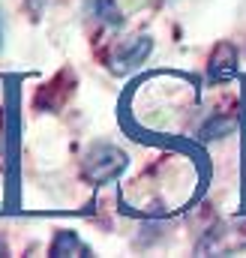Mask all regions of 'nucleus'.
<instances>
[{"mask_svg": "<svg viewBox=\"0 0 246 258\" xmlns=\"http://www.w3.org/2000/svg\"><path fill=\"white\" fill-rule=\"evenodd\" d=\"M0 255H9V246H6V240L0 237Z\"/></svg>", "mask_w": 246, "mask_h": 258, "instance_id": "7", "label": "nucleus"}, {"mask_svg": "<svg viewBox=\"0 0 246 258\" xmlns=\"http://www.w3.org/2000/svg\"><path fill=\"white\" fill-rule=\"evenodd\" d=\"M150 51H153V39L147 33L132 36V39H123L120 45L111 51V57H108V69L114 75H129V72H135L138 66L147 60Z\"/></svg>", "mask_w": 246, "mask_h": 258, "instance_id": "2", "label": "nucleus"}, {"mask_svg": "<svg viewBox=\"0 0 246 258\" xmlns=\"http://www.w3.org/2000/svg\"><path fill=\"white\" fill-rule=\"evenodd\" d=\"M234 69H237V51H234V45L222 42L213 51L207 72H210V78H228V75H234Z\"/></svg>", "mask_w": 246, "mask_h": 258, "instance_id": "4", "label": "nucleus"}, {"mask_svg": "<svg viewBox=\"0 0 246 258\" xmlns=\"http://www.w3.org/2000/svg\"><path fill=\"white\" fill-rule=\"evenodd\" d=\"M126 168V153L111 141H96L84 153V177L93 183H108Z\"/></svg>", "mask_w": 246, "mask_h": 258, "instance_id": "1", "label": "nucleus"}, {"mask_svg": "<svg viewBox=\"0 0 246 258\" xmlns=\"http://www.w3.org/2000/svg\"><path fill=\"white\" fill-rule=\"evenodd\" d=\"M231 129H234V120H231V117H213V120L204 123L201 138H204V141H210V138H225Z\"/></svg>", "mask_w": 246, "mask_h": 258, "instance_id": "6", "label": "nucleus"}, {"mask_svg": "<svg viewBox=\"0 0 246 258\" xmlns=\"http://www.w3.org/2000/svg\"><path fill=\"white\" fill-rule=\"evenodd\" d=\"M0 45H3V18H0Z\"/></svg>", "mask_w": 246, "mask_h": 258, "instance_id": "8", "label": "nucleus"}, {"mask_svg": "<svg viewBox=\"0 0 246 258\" xmlns=\"http://www.w3.org/2000/svg\"><path fill=\"white\" fill-rule=\"evenodd\" d=\"M84 9L90 12V18H93V21H99L102 27H111V30H120L123 21H126L117 0H87V3H84Z\"/></svg>", "mask_w": 246, "mask_h": 258, "instance_id": "3", "label": "nucleus"}, {"mask_svg": "<svg viewBox=\"0 0 246 258\" xmlns=\"http://www.w3.org/2000/svg\"><path fill=\"white\" fill-rule=\"evenodd\" d=\"M90 255V246L75 234V231H57V237L51 240V255Z\"/></svg>", "mask_w": 246, "mask_h": 258, "instance_id": "5", "label": "nucleus"}]
</instances>
